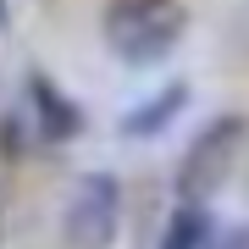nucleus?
<instances>
[{
	"label": "nucleus",
	"instance_id": "obj_5",
	"mask_svg": "<svg viewBox=\"0 0 249 249\" xmlns=\"http://www.w3.org/2000/svg\"><path fill=\"white\" fill-rule=\"evenodd\" d=\"M183 106H188V83H166V89H155L144 106H133L116 127H122L127 139H155V133H160V127H166Z\"/></svg>",
	"mask_w": 249,
	"mask_h": 249
},
{
	"label": "nucleus",
	"instance_id": "obj_3",
	"mask_svg": "<svg viewBox=\"0 0 249 249\" xmlns=\"http://www.w3.org/2000/svg\"><path fill=\"white\" fill-rule=\"evenodd\" d=\"M122 232V188L111 172H89L78 178L67 211H61V238L67 249H111Z\"/></svg>",
	"mask_w": 249,
	"mask_h": 249
},
{
	"label": "nucleus",
	"instance_id": "obj_7",
	"mask_svg": "<svg viewBox=\"0 0 249 249\" xmlns=\"http://www.w3.org/2000/svg\"><path fill=\"white\" fill-rule=\"evenodd\" d=\"M216 249H249V227H232V232H227V238L216 244Z\"/></svg>",
	"mask_w": 249,
	"mask_h": 249
},
{
	"label": "nucleus",
	"instance_id": "obj_2",
	"mask_svg": "<svg viewBox=\"0 0 249 249\" xmlns=\"http://www.w3.org/2000/svg\"><path fill=\"white\" fill-rule=\"evenodd\" d=\"M249 150V116L227 111L216 116V122H205L194 139H188V150L178 160V199L183 205H205L211 194H222L227 178L238 172V155Z\"/></svg>",
	"mask_w": 249,
	"mask_h": 249
},
{
	"label": "nucleus",
	"instance_id": "obj_4",
	"mask_svg": "<svg viewBox=\"0 0 249 249\" xmlns=\"http://www.w3.org/2000/svg\"><path fill=\"white\" fill-rule=\"evenodd\" d=\"M22 116H28V127H34L39 144H67L83 127L78 100L61 94V83H55L50 72H28V83H22Z\"/></svg>",
	"mask_w": 249,
	"mask_h": 249
},
{
	"label": "nucleus",
	"instance_id": "obj_1",
	"mask_svg": "<svg viewBox=\"0 0 249 249\" xmlns=\"http://www.w3.org/2000/svg\"><path fill=\"white\" fill-rule=\"evenodd\" d=\"M106 45L127 67H155L160 55L183 39V0H111L106 6Z\"/></svg>",
	"mask_w": 249,
	"mask_h": 249
},
{
	"label": "nucleus",
	"instance_id": "obj_6",
	"mask_svg": "<svg viewBox=\"0 0 249 249\" xmlns=\"http://www.w3.org/2000/svg\"><path fill=\"white\" fill-rule=\"evenodd\" d=\"M160 249H216V227L205 205H178L160 227Z\"/></svg>",
	"mask_w": 249,
	"mask_h": 249
},
{
	"label": "nucleus",
	"instance_id": "obj_8",
	"mask_svg": "<svg viewBox=\"0 0 249 249\" xmlns=\"http://www.w3.org/2000/svg\"><path fill=\"white\" fill-rule=\"evenodd\" d=\"M0 22H6V0H0Z\"/></svg>",
	"mask_w": 249,
	"mask_h": 249
}]
</instances>
